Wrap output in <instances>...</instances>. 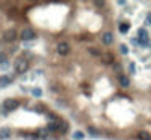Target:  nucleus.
<instances>
[{"label":"nucleus","instance_id":"obj_1","mask_svg":"<svg viewBox=\"0 0 151 140\" xmlns=\"http://www.w3.org/2000/svg\"><path fill=\"white\" fill-rule=\"evenodd\" d=\"M28 69H29V61H28V60L19 58L16 63H15V71H16L18 74H24Z\"/></svg>","mask_w":151,"mask_h":140},{"label":"nucleus","instance_id":"obj_2","mask_svg":"<svg viewBox=\"0 0 151 140\" xmlns=\"http://www.w3.org/2000/svg\"><path fill=\"white\" fill-rule=\"evenodd\" d=\"M19 37L23 39V40H34V39L37 37V34H35V31L32 28H24L23 31H21Z\"/></svg>","mask_w":151,"mask_h":140},{"label":"nucleus","instance_id":"obj_3","mask_svg":"<svg viewBox=\"0 0 151 140\" xmlns=\"http://www.w3.org/2000/svg\"><path fill=\"white\" fill-rule=\"evenodd\" d=\"M18 106H19V102L18 100H15V98H7L3 102V108L5 111H13V110H16Z\"/></svg>","mask_w":151,"mask_h":140},{"label":"nucleus","instance_id":"obj_4","mask_svg":"<svg viewBox=\"0 0 151 140\" xmlns=\"http://www.w3.org/2000/svg\"><path fill=\"white\" fill-rule=\"evenodd\" d=\"M16 39H18V34H16L15 29H8V31L3 32V40L5 42H15Z\"/></svg>","mask_w":151,"mask_h":140},{"label":"nucleus","instance_id":"obj_5","mask_svg":"<svg viewBox=\"0 0 151 140\" xmlns=\"http://www.w3.org/2000/svg\"><path fill=\"white\" fill-rule=\"evenodd\" d=\"M56 52L60 53V55H68L69 52H71V47H69V44L68 42H60L58 44V47H56Z\"/></svg>","mask_w":151,"mask_h":140},{"label":"nucleus","instance_id":"obj_6","mask_svg":"<svg viewBox=\"0 0 151 140\" xmlns=\"http://www.w3.org/2000/svg\"><path fill=\"white\" fill-rule=\"evenodd\" d=\"M101 40H103L105 45H111V44L114 42V35L111 34V32H105V34L101 35Z\"/></svg>","mask_w":151,"mask_h":140},{"label":"nucleus","instance_id":"obj_7","mask_svg":"<svg viewBox=\"0 0 151 140\" xmlns=\"http://www.w3.org/2000/svg\"><path fill=\"white\" fill-rule=\"evenodd\" d=\"M119 85L122 89H127L130 85V79L127 76H124V74H119Z\"/></svg>","mask_w":151,"mask_h":140},{"label":"nucleus","instance_id":"obj_8","mask_svg":"<svg viewBox=\"0 0 151 140\" xmlns=\"http://www.w3.org/2000/svg\"><path fill=\"white\" fill-rule=\"evenodd\" d=\"M0 139L2 140L11 139V130L8 129V127H2V129H0Z\"/></svg>","mask_w":151,"mask_h":140},{"label":"nucleus","instance_id":"obj_9","mask_svg":"<svg viewBox=\"0 0 151 140\" xmlns=\"http://www.w3.org/2000/svg\"><path fill=\"white\" fill-rule=\"evenodd\" d=\"M100 58L103 60L106 64H114V56L111 55V53H101V56Z\"/></svg>","mask_w":151,"mask_h":140},{"label":"nucleus","instance_id":"obj_10","mask_svg":"<svg viewBox=\"0 0 151 140\" xmlns=\"http://www.w3.org/2000/svg\"><path fill=\"white\" fill-rule=\"evenodd\" d=\"M137 137H138V140H151V134L146 132V130H140Z\"/></svg>","mask_w":151,"mask_h":140},{"label":"nucleus","instance_id":"obj_11","mask_svg":"<svg viewBox=\"0 0 151 140\" xmlns=\"http://www.w3.org/2000/svg\"><path fill=\"white\" fill-rule=\"evenodd\" d=\"M10 82H11V79L8 76H2V77H0V87H2V89L8 87V85H10Z\"/></svg>","mask_w":151,"mask_h":140},{"label":"nucleus","instance_id":"obj_12","mask_svg":"<svg viewBox=\"0 0 151 140\" xmlns=\"http://www.w3.org/2000/svg\"><path fill=\"white\" fill-rule=\"evenodd\" d=\"M48 132H55V130H60V123H52V124H48Z\"/></svg>","mask_w":151,"mask_h":140},{"label":"nucleus","instance_id":"obj_13","mask_svg":"<svg viewBox=\"0 0 151 140\" xmlns=\"http://www.w3.org/2000/svg\"><path fill=\"white\" fill-rule=\"evenodd\" d=\"M87 50H89V53H90V55H93V56H101V52L96 50L95 47H90V49H87Z\"/></svg>","mask_w":151,"mask_h":140},{"label":"nucleus","instance_id":"obj_14","mask_svg":"<svg viewBox=\"0 0 151 140\" xmlns=\"http://www.w3.org/2000/svg\"><path fill=\"white\" fill-rule=\"evenodd\" d=\"M129 29H130V24H127V23H122V24L119 26V31L124 32V34H125V32H129Z\"/></svg>","mask_w":151,"mask_h":140},{"label":"nucleus","instance_id":"obj_15","mask_svg":"<svg viewBox=\"0 0 151 140\" xmlns=\"http://www.w3.org/2000/svg\"><path fill=\"white\" fill-rule=\"evenodd\" d=\"M7 60H8V56L5 53H0V63H7Z\"/></svg>","mask_w":151,"mask_h":140},{"label":"nucleus","instance_id":"obj_16","mask_svg":"<svg viewBox=\"0 0 151 140\" xmlns=\"http://www.w3.org/2000/svg\"><path fill=\"white\" fill-rule=\"evenodd\" d=\"M145 24L151 26V13H148V15H146V18H145Z\"/></svg>","mask_w":151,"mask_h":140},{"label":"nucleus","instance_id":"obj_17","mask_svg":"<svg viewBox=\"0 0 151 140\" xmlns=\"http://www.w3.org/2000/svg\"><path fill=\"white\" fill-rule=\"evenodd\" d=\"M74 139H77V140L84 139V134L82 132H74Z\"/></svg>","mask_w":151,"mask_h":140},{"label":"nucleus","instance_id":"obj_18","mask_svg":"<svg viewBox=\"0 0 151 140\" xmlns=\"http://www.w3.org/2000/svg\"><path fill=\"white\" fill-rule=\"evenodd\" d=\"M32 94H34L35 97H40V95H42V90H40V89H34V90H32Z\"/></svg>","mask_w":151,"mask_h":140},{"label":"nucleus","instance_id":"obj_19","mask_svg":"<svg viewBox=\"0 0 151 140\" xmlns=\"http://www.w3.org/2000/svg\"><path fill=\"white\" fill-rule=\"evenodd\" d=\"M113 68H114V71H116V73H121V69H122V68H121V64H117V63H114Z\"/></svg>","mask_w":151,"mask_h":140},{"label":"nucleus","instance_id":"obj_20","mask_svg":"<svg viewBox=\"0 0 151 140\" xmlns=\"http://www.w3.org/2000/svg\"><path fill=\"white\" fill-rule=\"evenodd\" d=\"M121 52H122V53H127V52H129L127 45H121Z\"/></svg>","mask_w":151,"mask_h":140},{"label":"nucleus","instance_id":"obj_21","mask_svg":"<svg viewBox=\"0 0 151 140\" xmlns=\"http://www.w3.org/2000/svg\"><path fill=\"white\" fill-rule=\"evenodd\" d=\"M129 69H130V73H134V71H135V66H134V64H130V66H129Z\"/></svg>","mask_w":151,"mask_h":140},{"label":"nucleus","instance_id":"obj_22","mask_svg":"<svg viewBox=\"0 0 151 140\" xmlns=\"http://www.w3.org/2000/svg\"><path fill=\"white\" fill-rule=\"evenodd\" d=\"M150 45H151V42H150Z\"/></svg>","mask_w":151,"mask_h":140}]
</instances>
